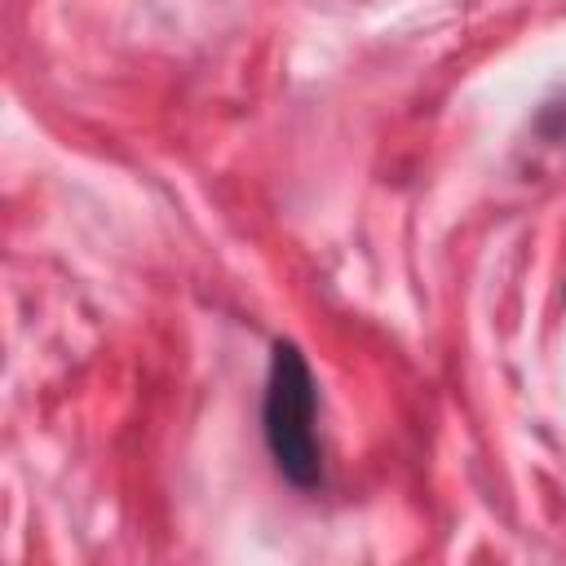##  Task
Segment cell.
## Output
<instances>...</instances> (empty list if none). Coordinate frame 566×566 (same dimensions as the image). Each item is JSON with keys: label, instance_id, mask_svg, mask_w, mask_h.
I'll return each mask as SVG.
<instances>
[{"label": "cell", "instance_id": "1", "mask_svg": "<svg viewBox=\"0 0 566 566\" xmlns=\"http://www.w3.org/2000/svg\"><path fill=\"white\" fill-rule=\"evenodd\" d=\"M314 411H318V389L305 354L292 340H274L265 402H261V433L274 469L301 491H314L323 482V447L314 433Z\"/></svg>", "mask_w": 566, "mask_h": 566}]
</instances>
